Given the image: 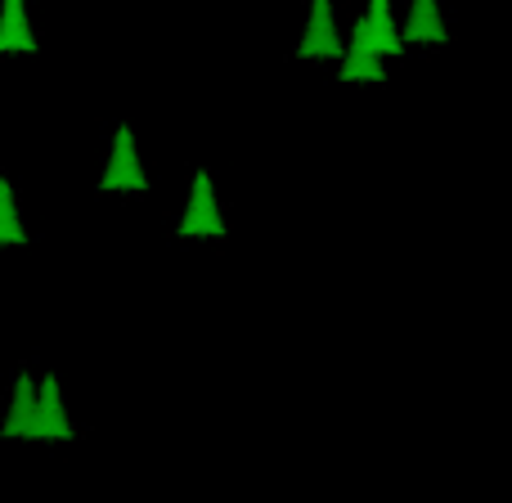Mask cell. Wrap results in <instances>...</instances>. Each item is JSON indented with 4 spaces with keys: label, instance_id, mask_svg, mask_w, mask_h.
Wrapping results in <instances>:
<instances>
[{
    "label": "cell",
    "instance_id": "277c9868",
    "mask_svg": "<svg viewBox=\"0 0 512 503\" xmlns=\"http://www.w3.org/2000/svg\"><path fill=\"white\" fill-rule=\"evenodd\" d=\"M32 436L41 441H72V423H68V409H63V396H59V378L45 373L36 382V423H32Z\"/></svg>",
    "mask_w": 512,
    "mask_h": 503
},
{
    "label": "cell",
    "instance_id": "30bf717a",
    "mask_svg": "<svg viewBox=\"0 0 512 503\" xmlns=\"http://www.w3.org/2000/svg\"><path fill=\"white\" fill-rule=\"evenodd\" d=\"M0 243H27L23 225H18V212H14V189H9V180H0Z\"/></svg>",
    "mask_w": 512,
    "mask_h": 503
},
{
    "label": "cell",
    "instance_id": "52a82bcc",
    "mask_svg": "<svg viewBox=\"0 0 512 503\" xmlns=\"http://www.w3.org/2000/svg\"><path fill=\"white\" fill-rule=\"evenodd\" d=\"M364 27H369L373 45H378L382 59H391V54L405 50V41H400V23L396 14H391V0H369V9H364Z\"/></svg>",
    "mask_w": 512,
    "mask_h": 503
},
{
    "label": "cell",
    "instance_id": "6da1fadb",
    "mask_svg": "<svg viewBox=\"0 0 512 503\" xmlns=\"http://www.w3.org/2000/svg\"><path fill=\"white\" fill-rule=\"evenodd\" d=\"M99 189H104V194H113V189H149V176H144V167H140V149H135V131H131V126H117L113 158H108Z\"/></svg>",
    "mask_w": 512,
    "mask_h": 503
},
{
    "label": "cell",
    "instance_id": "3957f363",
    "mask_svg": "<svg viewBox=\"0 0 512 503\" xmlns=\"http://www.w3.org/2000/svg\"><path fill=\"white\" fill-rule=\"evenodd\" d=\"M180 234L194 239V234H212L221 239L225 234V221H221V207H216V189H212V176L198 171L194 176V189H189V207H185V221H180Z\"/></svg>",
    "mask_w": 512,
    "mask_h": 503
},
{
    "label": "cell",
    "instance_id": "9c48e42d",
    "mask_svg": "<svg viewBox=\"0 0 512 503\" xmlns=\"http://www.w3.org/2000/svg\"><path fill=\"white\" fill-rule=\"evenodd\" d=\"M5 50L36 54V36H32V23H27L23 0H5V9H0V54Z\"/></svg>",
    "mask_w": 512,
    "mask_h": 503
},
{
    "label": "cell",
    "instance_id": "5b68a950",
    "mask_svg": "<svg viewBox=\"0 0 512 503\" xmlns=\"http://www.w3.org/2000/svg\"><path fill=\"white\" fill-rule=\"evenodd\" d=\"M337 63H342V72H337L342 81H387V72H382V54H378V45H373L369 27H364V18H355L351 45H346V54Z\"/></svg>",
    "mask_w": 512,
    "mask_h": 503
},
{
    "label": "cell",
    "instance_id": "8992f818",
    "mask_svg": "<svg viewBox=\"0 0 512 503\" xmlns=\"http://www.w3.org/2000/svg\"><path fill=\"white\" fill-rule=\"evenodd\" d=\"M400 41H450L445 32V18L436 0H409V18L400 23Z\"/></svg>",
    "mask_w": 512,
    "mask_h": 503
},
{
    "label": "cell",
    "instance_id": "7a4b0ae2",
    "mask_svg": "<svg viewBox=\"0 0 512 503\" xmlns=\"http://www.w3.org/2000/svg\"><path fill=\"white\" fill-rule=\"evenodd\" d=\"M342 54H346V45L333 23V0H315L310 5V23L297 45V59H342Z\"/></svg>",
    "mask_w": 512,
    "mask_h": 503
},
{
    "label": "cell",
    "instance_id": "ba28073f",
    "mask_svg": "<svg viewBox=\"0 0 512 503\" xmlns=\"http://www.w3.org/2000/svg\"><path fill=\"white\" fill-rule=\"evenodd\" d=\"M32 423H36V382H32V373H18L14 405H9L0 436H32Z\"/></svg>",
    "mask_w": 512,
    "mask_h": 503
}]
</instances>
